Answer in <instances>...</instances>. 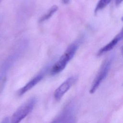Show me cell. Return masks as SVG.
I'll list each match as a JSON object with an SVG mask.
<instances>
[{
  "mask_svg": "<svg viewBox=\"0 0 123 123\" xmlns=\"http://www.w3.org/2000/svg\"><path fill=\"white\" fill-rule=\"evenodd\" d=\"M48 70V67L45 68L40 73L32 78L24 86L21 87L18 91V95L21 96L25 93L26 92L32 89L34 86L37 85L44 77L46 71Z\"/></svg>",
  "mask_w": 123,
  "mask_h": 123,
  "instance_id": "cell-6",
  "label": "cell"
},
{
  "mask_svg": "<svg viewBox=\"0 0 123 123\" xmlns=\"http://www.w3.org/2000/svg\"><path fill=\"white\" fill-rule=\"evenodd\" d=\"M75 76H71L64 81L54 91V97L56 100H60L70 89L76 80Z\"/></svg>",
  "mask_w": 123,
  "mask_h": 123,
  "instance_id": "cell-4",
  "label": "cell"
},
{
  "mask_svg": "<svg viewBox=\"0 0 123 123\" xmlns=\"http://www.w3.org/2000/svg\"><path fill=\"white\" fill-rule=\"evenodd\" d=\"M112 61V58H108L102 64L100 69L91 85L89 92L93 94L107 77L110 70Z\"/></svg>",
  "mask_w": 123,
  "mask_h": 123,
  "instance_id": "cell-3",
  "label": "cell"
},
{
  "mask_svg": "<svg viewBox=\"0 0 123 123\" xmlns=\"http://www.w3.org/2000/svg\"><path fill=\"white\" fill-rule=\"evenodd\" d=\"M9 123V118L8 117H5L3 119L0 123Z\"/></svg>",
  "mask_w": 123,
  "mask_h": 123,
  "instance_id": "cell-10",
  "label": "cell"
},
{
  "mask_svg": "<svg viewBox=\"0 0 123 123\" xmlns=\"http://www.w3.org/2000/svg\"><path fill=\"white\" fill-rule=\"evenodd\" d=\"M79 46V41H76L70 44L67 47L58 60L50 68L49 72L51 75H54L57 74L65 69L69 62L74 56Z\"/></svg>",
  "mask_w": 123,
  "mask_h": 123,
  "instance_id": "cell-1",
  "label": "cell"
},
{
  "mask_svg": "<svg viewBox=\"0 0 123 123\" xmlns=\"http://www.w3.org/2000/svg\"><path fill=\"white\" fill-rule=\"evenodd\" d=\"M111 0H99L95 9V13H97L99 11L104 8L111 2Z\"/></svg>",
  "mask_w": 123,
  "mask_h": 123,
  "instance_id": "cell-8",
  "label": "cell"
},
{
  "mask_svg": "<svg viewBox=\"0 0 123 123\" xmlns=\"http://www.w3.org/2000/svg\"><path fill=\"white\" fill-rule=\"evenodd\" d=\"M62 2L64 4H67L69 3L70 0H62Z\"/></svg>",
  "mask_w": 123,
  "mask_h": 123,
  "instance_id": "cell-12",
  "label": "cell"
},
{
  "mask_svg": "<svg viewBox=\"0 0 123 123\" xmlns=\"http://www.w3.org/2000/svg\"><path fill=\"white\" fill-rule=\"evenodd\" d=\"M58 9V7L57 5L52 6L49 9V10L45 14H44L40 18L39 20V23H43L50 19L54 15V14L57 11Z\"/></svg>",
  "mask_w": 123,
  "mask_h": 123,
  "instance_id": "cell-7",
  "label": "cell"
},
{
  "mask_svg": "<svg viewBox=\"0 0 123 123\" xmlns=\"http://www.w3.org/2000/svg\"><path fill=\"white\" fill-rule=\"evenodd\" d=\"M53 123H75L74 107L72 105L67 106L60 116Z\"/></svg>",
  "mask_w": 123,
  "mask_h": 123,
  "instance_id": "cell-5",
  "label": "cell"
},
{
  "mask_svg": "<svg viewBox=\"0 0 123 123\" xmlns=\"http://www.w3.org/2000/svg\"><path fill=\"white\" fill-rule=\"evenodd\" d=\"M123 1V0H115V4L118 5Z\"/></svg>",
  "mask_w": 123,
  "mask_h": 123,
  "instance_id": "cell-11",
  "label": "cell"
},
{
  "mask_svg": "<svg viewBox=\"0 0 123 123\" xmlns=\"http://www.w3.org/2000/svg\"><path fill=\"white\" fill-rule=\"evenodd\" d=\"M121 53L123 55V46L122 47V48H121Z\"/></svg>",
  "mask_w": 123,
  "mask_h": 123,
  "instance_id": "cell-13",
  "label": "cell"
},
{
  "mask_svg": "<svg viewBox=\"0 0 123 123\" xmlns=\"http://www.w3.org/2000/svg\"><path fill=\"white\" fill-rule=\"evenodd\" d=\"M1 0H0V2H1Z\"/></svg>",
  "mask_w": 123,
  "mask_h": 123,
  "instance_id": "cell-14",
  "label": "cell"
},
{
  "mask_svg": "<svg viewBox=\"0 0 123 123\" xmlns=\"http://www.w3.org/2000/svg\"></svg>",
  "mask_w": 123,
  "mask_h": 123,
  "instance_id": "cell-15",
  "label": "cell"
},
{
  "mask_svg": "<svg viewBox=\"0 0 123 123\" xmlns=\"http://www.w3.org/2000/svg\"><path fill=\"white\" fill-rule=\"evenodd\" d=\"M123 39V28L121 31L111 40L116 45H117L119 42Z\"/></svg>",
  "mask_w": 123,
  "mask_h": 123,
  "instance_id": "cell-9",
  "label": "cell"
},
{
  "mask_svg": "<svg viewBox=\"0 0 123 123\" xmlns=\"http://www.w3.org/2000/svg\"><path fill=\"white\" fill-rule=\"evenodd\" d=\"M36 102V98L32 97L23 104L12 114L10 119V123H20L31 112Z\"/></svg>",
  "mask_w": 123,
  "mask_h": 123,
  "instance_id": "cell-2",
  "label": "cell"
}]
</instances>
